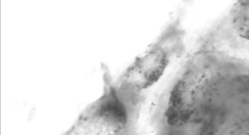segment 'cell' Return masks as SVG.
<instances>
[{"mask_svg": "<svg viewBox=\"0 0 249 135\" xmlns=\"http://www.w3.org/2000/svg\"><path fill=\"white\" fill-rule=\"evenodd\" d=\"M184 38L178 17L167 26L144 54L137 58L124 72L123 79L136 78L140 80L139 88H150L161 79L171 63L183 54Z\"/></svg>", "mask_w": 249, "mask_h": 135, "instance_id": "cell-1", "label": "cell"}, {"mask_svg": "<svg viewBox=\"0 0 249 135\" xmlns=\"http://www.w3.org/2000/svg\"><path fill=\"white\" fill-rule=\"evenodd\" d=\"M105 75L107 84L103 95L81 114L69 135H91L98 127L119 129L128 123V105L117 89L109 84L108 73Z\"/></svg>", "mask_w": 249, "mask_h": 135, "instance_id": "cell-2", "label": "cell"}]
</instances>
